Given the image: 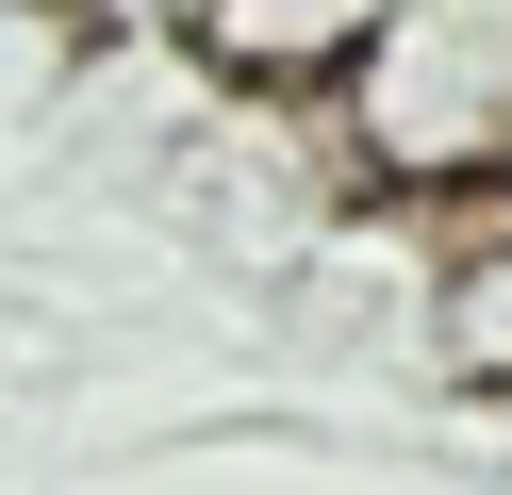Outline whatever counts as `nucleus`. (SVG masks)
Returning a JSON list of instances; mask_svg holds the SVG:
<instances>
[{
    "label": "nucleus",
    "mask_w": 512,
    "mask_h": 495,
    "mask_svg": "<svg viewBox=\"0 0 512 495\" xmlns=\"http://www.w3.org/2000/svg\"><path fill=\"white\" fill-rule=\"evenodd\" d=\"M331 165L347 198L496 215L512 198V0H397V33L331 83Z\"/></svg>",
    "instance_id": "nucleus-1"
},
{
    "label": "nucleus",
    "mask_w": 512,
    "mask_h": 495,
    "mask_svg": "<svg viewBox=\"0 0 512 495\" xmlns=\"http://www.w3.org/2000/svg\"><path fill=\"white\" fill-rule=\"evenodd\" d=\"M380 33H397V0H199L182 50H199L232 99H331Z\"/></svg>",
    "instance_id": "nucleus-2"
}]
</instances>
